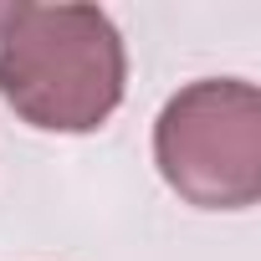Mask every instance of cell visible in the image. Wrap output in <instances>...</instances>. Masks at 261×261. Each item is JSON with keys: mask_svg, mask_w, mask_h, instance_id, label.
Segmentation results:
<instances>
[{"mask_svg": "<svg viewBox=\"0 0 261 261\" xmlns=\"http://www.w3.org/2000/svg\"><path fill=\"white\" fill-rule=\"evenodd\" d=\"M123 36L97 6H0V97L31 128H102L123 102Z\"/></svg>", "mask_w": 261, "mask_h": 261, "instance_id": "cell-1", "label": "cell"}, {"mask_svg": "<svg viewBox=\"0 0 261 261\" xmlns=\"http://www.w3.org/2000/svg\"><path fill=\"white\" fill-rule=\"evenodd\" d=\"M164 185L200 210H246L261 195V92L236 77L179 87L154 123Z\"/></svg>", "mask_w": 261, "mask_h": 261, "instance_id": "cell-2", "label": "cell"}]
</instances>
